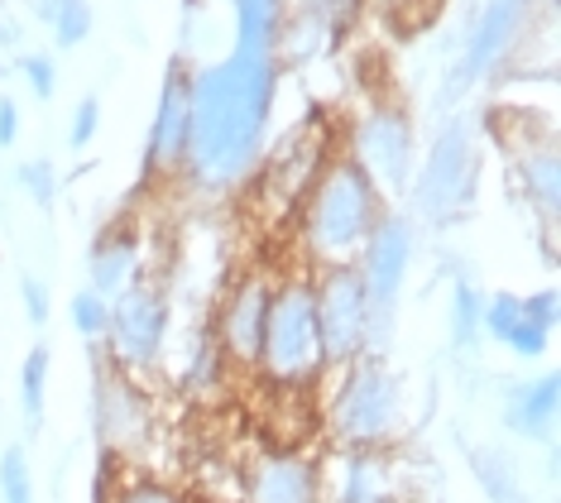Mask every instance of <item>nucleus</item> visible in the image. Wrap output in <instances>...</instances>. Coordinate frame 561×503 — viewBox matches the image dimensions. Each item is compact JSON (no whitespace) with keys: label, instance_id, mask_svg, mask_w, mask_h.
Masks as SVG:
<instances>
[{"label":"nucleus","instance_id":"1","mask_svg":"<svg viewBox=\"0 0 561 503\" xmlns=\"http://www.w3.org/2000/svg\"><path fill=\"white\" fill-rule=\"evenodd\" d=\"M284 58L278 54H226L193 68V145L183 178L197 197H231L260 173L270 139Z\"/></svg>","mask_w":561,"mask_h":503},{"label":"nucleus","instance_id":"2","mask_svg":"<svg viewBox=\"0 0 561 503\" xmlns=\"http://www.w3.org/2000/svg\"><path fill=\"white\" fill-rule=\"evenodd\" d=\"M389 197L375 187L351 153H327L312 183L298 197V216H293V240H298L302 268H341L355 264L369 230L385 221Z\"/></svg>","mask_w":561,"mask_h":503},{"label":"nucleus","instance_id":"3","mask_svg":"<svg viewBox=\"0 0 561 503\" xmlns=\"http://www.w3.org/2000/svg\"><path fill=\"white\" fill-rule=\"evenodd\" d=\"M254 379L270 393H284V398H317L322 384L331 379L322 331H317V302H312L308 268H288V274L274 278L270 321H264Z\"/></svg>","mask_w":561,"mask_h":503},{"label":"nucleus","instance_id":"4","mask_svg":"<svg viewBox=\"0 0 561 503\" xmlns=\"http://www.w3.org/2000/svg\"><path fill=\"white\" fill-rule=\"evenodd\" d=\"M322 427L336 450H393L403 436V379L385 355L331 369L322 384Z\"/></svg>","mask_w":561,"mask_h":503},{"label":"nucleus","instance_id":"5","mask_svg":"<svg viewBox=\"0 0 561 503\" xmlns=\"http://www.w3.org/2000/svg\"><path fill=\"white\" fill-rule=\"evenodd\" d=\"M480 192V139L470 115H446L432 135V145L423 149V163L408 178V202H413V221L417 226H456L461 216L476 206Z\"/></svg>","mask_w":561,"mask_h":503},{"label":"nucleus","instance_id":"6","mask_svg":"<svg viewBox=\"0 0 561 503\" xmlns=\"http://www.w3.org/2000/svg\"><path fill=\"white\" fill-rule=\"evenodd\" d=\"M312 302H317V331H322V351H327L331 369H346L365 355L389 351L393 327L375 317L355 264L317 268L312 274Z\"/></svg>","mask_w":561,"mask_h":503},{"label":"nucleus","instance_id":"7","mask_svg":"<svg viewBox=\"0 0 561 503\" xmlns=\"http://www.w3.org/2000/svg\"><path fill=\"white\" fill-rule=\"evenodd\" d=\"M173 345V298L159 278H139L121 298H111V327L96 351L135 379L154 374Z\"/></svg>","mask_w":561,"mask_h":503},{"label":"nucleus","instance_id":"8","mask_svg":"<svg viewBox=\"0 0 561 503\" xmlns=\"http://www.w3.org/2000/svg\"><path fill=\"white\" fill-rule=\"evenodd\" d=\"M538 5L542 0H484L466 30L461 58H456L451 77H446V92L466 96L476 82H494L518 58V48L533 38Z\"/></svg>","mask_w":561,"mask_h":503},{"label":"nucleus","instance_id":"9","mask_svg":"<svg viewBox=\"0 0 561 503\" xmlns=\"http://www.w3.org/2000/svg\"><path fill=\"white\" fill-rule=\"evenodd\" d=\"M92 432L106 450V460H116V466L135 460L154 436V403H149L145 384L135 374L116 369L106 355L96 359L92 374Z\"/></svg>","mask_w":561,"mask_h":503},{"label":"nucleus","instance_id":"10","mask_svg":"<svg viewBox=\"0 0 561 503\" xmlns=\"http://www.w3.org/2000/svg\"><path fill=\"white\" fill-rule=\"evenodd\" d=\"M417 250H423V226L408 212H385V221L369 230V240L355 254V274H360L369 293V307L389 327L399 321V302H403L408 278H413Z\"/></svg>","mask_w":561,"mask_h":503},{"label":"nucleus","instance_id":"11","mask_svg":"<svg viewBox=\"0 0 561 503\" xmlns=\"http://www.w3.org/2000/svg\"><path fill=\"white\" fill-rule=\"evenodd\" d=\"M351 159L375 178V187L385 192H408V178L417 168V130L413 115L399 101H375L355 115L351 125Z\"/></svg>","mask_w":561,"mask_h":503},{"label":"nucleus","instance_id":"12","mask_svg":"<svg viewBox=\"0 0 561 503\" xmlns=\"http://www.w3.org/2000/svg\"><path fill=\"white\" fill-rule=\"evenodd\" d=\"M193 145V62L183 54L169 58L159 82V106L149 115L145 159H139V183H169L183 178V159Z\"/></svg>","mask_w":561,"mask_h":503},{"label":"nucleus","instance_id":"13","mask_svg":"<svg viewBox=\"0 0 561 503\" xmlns=\"http://www.w3.org/2000/svg\"><path fill=\"white\" fill-rule=\"evenodd\" d=\"M270 298H274V274L264 268H245L226 283V293L211 307V341L221 359L231 365V374H254L260 359V341H264V321H270Z\"/></svg>","mask_w":561,"mask_h":503},{"label":"nucleus","instance_id":"14","mask_svg":"<svg viewBox=\"0 0 561 503\" xmlns=\"http://www.w3.org/2000/svg\"><path fill=\"white\" fill-rule=\"evenodd\" d=\"M561 321V298L557 288L538 293H484L480 312V341L504 345L518 359H542Z\"/></svg>","mask_w":561,"mask_h":503},{"label":"nucleus","instance_id":"15","mask_svg":"<svg viewBox=\"0 0 561 503\" xmlns=\"http://www.w3.org/2000/svg\"><path fill=\"white\" fill-rule=\"evenodd\" d=\"M240 503H327L322 456L302 446H274L250 456L240 475Z\"/></svg>","mask_w":561,"mask_h":503},{"label":"nucleus","instance_id":"16","mask_svg":"<svg viewBox=\"0 0 561 503\" xmlns=\"http://www.w3.org/2000/svg\"><path fill=\"white\" fill-rule=\"evenodd\" d=\"M327 503H399L403 480L393 450H331L322 460Z\"/></svg>","mask_w":561,"mask_h":503},{"label":"nucleus","instance_id":"17","mask_svg":"<svg viewBox=\"0 0 561 503\" xmlns=\"http://www.w3.org/2000/svg\"><path fill=\"white\" fill-rule=\"evenodd\" d=\"M139 278H145V236L130 216H116L96 230L92 250H87V288L111 302Z\"/></svg>","mask_w":561,"mask_h":503},{"label":"nucleus","instance_id":"18","mask_svg":"<svg viewBox=\"0 0 561 503\" xmlns=\"http://www.w3.org/2000/svg\"><path fill=\"white\" fill-rule=\"evenodd\" d=\"M557 412H561V374H528V379H514L504 389L500 403V422L508 436L518 442H547L557 427Z\"/></svg>","mask_w":561,"mask_h":503},{"label":"nucleus","instance_id":"19","mask_svg":"<svg viewBox=\"0 0 561 503\" xmlns=\"http://www.w3.org/2000/svg\"><path fill=\"white\" fill-rule=\"evenodd\" d=\"M514 183L523 202L533 206L542 226H557L561 216V153L552 139H523L514 149Z\"/></svg>","mask_w":561,"mask_h":503},{"label":"nucleus","instance_id":"20","mask_svg":"<svg viewBox=\"0 0 561 503\" xmlns=\"http://www.w3.org/2000/svg\"><path fill=\"white\" fill-rule=\"evenodd\" d=\"M226 5H231L236 54H278L293 0H226Z\"/></svg>","mask_w":561,"mask_h":503},{"label":"nucleus","instance_id":"21","mask_svg":"<svg viewBox=\"0 0 561 503\" xmlns=\"http://www.w3.org/2000/svg\"><path fill=\"white\" fill-rule=\"evenodd\" d=\"M466 460H470V475H476L480 494L490 503H528V489H523V475L514 460H508V450L480 442L466 450Z\"/></svg>","mask_w":561,"mask_h":503},{"label":"nucleus","instance_id":"22","mask_svg":"<svg viewBox=\"0 0 561 503\" xmlns=\"http://www.w3.org/2000/svg\"><path fill=\"white\" fill-rule=\"evenodd\" d=\"M226 379H231V365H226L221 351H216L211 331L202 327V331L193 335V345H187V359H183V374H178V384H183V393L207 398V393L221 389Z\"/></svg>","mask_w":561,"mask_h":503},{"label":"nucleus","instance_id":"23","mask_svg":"<svg viewBox=\"0 0 561 503\" xmlns=\"http://www.w3.org/2000/svg\"><path fill=\"white\" fill-rule=\"evenodd\" d=\"M34 20L54 30L58 48H82L92 38L96 10H92V0H34Z\"/></svg>","mask_w":561,"mask_h":503},{"label":"nucleus","instance_id":"24","mask_svg":"<svg viewBox=\"0 0 561 503\" xmlns=\"http://www.w3.org/2000/svg\"><path fill=\"white\" fill-rule=\"evenodd\" d=\"M101 503H197L187 489H178L169 480H159V475L149 470H116V480L101 489Z\"/></svg>","mask_w":561,"mask_h":503},{"label":"nucleus","instance_id":"25","mask_svg":"<svg viewBox=\"0 0 561 503\" xmlns=\"http://www.w3.org/2000/svg\"><path fill=\"white\" fill-rule=\"evenodd\" d=\"M48 369H54V355H48V345H30V355H24L20 365V418L30 432L44 427V412H48Z\"/></svg>","mask_w":561,"mask_h":503},{"label":"nucleus","instance_id":"26","mask_svg":"<svg viewBox=\"0 0 561 503\" xmlns=\"http://www.w3.org/2000/svg\"><path fill=\"white\" fill-rule=\"evenodd\" d=\"M480 312H484V293L470 278H456L451 283V307H446L451 351H476L480 345Z\"/></svg>","mask_w":561,"mask_h":503},{"label":"nucleus","instance_id":"27","mask_svg":"<svg viewBox=\"0 0 561 503\" xmlns=\"http://www.w3.org/2000/svg\"><path fill=\"white\" fill-rule=\"evenodd\" d=\"M68 317H72V331L82 335L87 345H96L106 341V327H111V302L106 298H96L92 288H78L72 293V302H68Z\"/></svg>","mask_w":561,"mask_h":503},{"label":"nucleus","instance_id":"28","mask_svg":"<svg viewBox=\"0 0 561 503\" xmlns=\"http://www.w3.org/2000/svg\"><path fill=\"white\" fill-rule=\"evenodd\" d=\"M0 503H39L34 499V466L24 446H5L0 456Z\"/></svg>","mask_w":561,"mask_h":503},{"label":"nucleus","instance_id":"29","mask_svg":"<svg viewBox=\"0 0 561 503\" xmlns=\"http://www.w3.org/2000/svg\"><path fill=\"white\" fill-rule=\"evenodd\" d=\"M15 183H20V192L30 197L39 212H48V206L58 202V168H54V159H24L20 168H15Z\"/></svg>","mask_w":561,"mask_h":503},{"label":"nucleus","instance_id":"30","mask_svg":"<svg viewBox=\"0 0 561 503\" xmlns=\"http://www.w3.org/2000/svg\"><path fill=\"white\" fill-rule=\"evenodd\" d=\"M437 0H365V15H375L389 30H413V24L432 20Z\"/></svg>","mask_w":561,"mask_h":503},{"label":"nucleus","instance_id":"31","mask_svg":"<svg viewBox=\"0 0 561 503\" xmlns=\"http://www.w3.org/2000/svg\"><path fill=\"white\" fill-rule=\"evenodd\" d=\"M20 77H24V87H30L39 101H48L58 92V62H54V54H20Z\"/></svg>","mask_w":561,"mask_h":503},{"label":"nucleus","instance_id":"32","mask_svg":"<svg viewBox=\"0 0 561 503\" xmlns=\"http://www.w3.org/2000/svg\"><path fill=\"white\" fill-rule=\"evenodd\" d=\"M101 130V96L96 92H87L78 106H72V121H68V145L72 149H87L96 139Z\"/></svg>","mask_w":561,"mask_h":503},{"label":"nucleus","instance_id":"33","mask_svg":"<svg viewBox=\"0 0 561 503\" xmlns=\"http://www.w3.org/2000/svg\"><path fill=\"white\" fill-rule=\"evenodd\" d=\"M20 302H24V317H30V327L44 331L48 317H54V302H48V283L34 278V274H20Z\"/></svg>","mask_w":561,"mask_h":503},{"label":"nucleus","instance_id":"34","mask_svg":"<svg viewBox=\"0 0 561 503\" xmlns=\"http://www.w3.org/2000/svg\"><path fill=\"white\" fill-rule=\"evenodd\" d=\"M20 106L10 96H0V149H15L20 145Z\"/></svg>","mask_w":561,"mask_h":503}]
</instances>
